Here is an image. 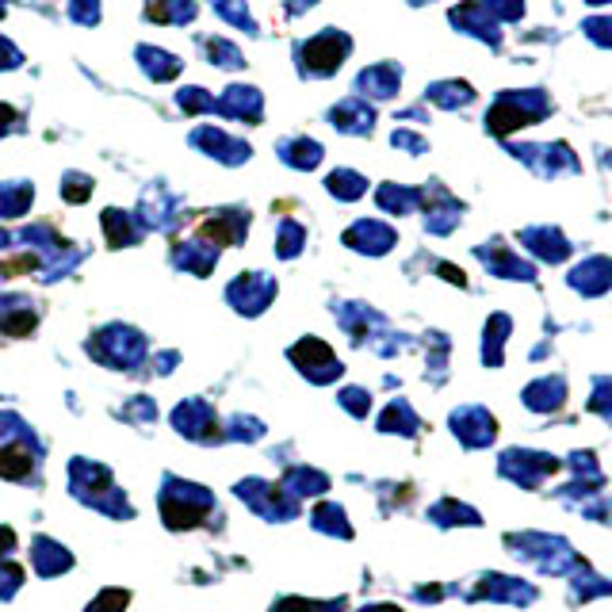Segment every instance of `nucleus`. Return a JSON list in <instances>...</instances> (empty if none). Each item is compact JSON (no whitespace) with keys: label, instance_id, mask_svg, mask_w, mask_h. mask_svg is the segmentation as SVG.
<instances>
[{"label":"nucleus","instance_id":"nucleus-7","mask_svg":"<svg viewBox=\"0 0 612 612\" xmlns=\"http://www.w3.org/2000/svg\"><path fill=\"white\" fill-rule=\"evenodd\" d=\"M123 609H127V594H123V589H107V594H100L85 612H123Z\"/></svg>","mask_w":612,"mask_h":612},{"label":"nucleus","instance_id":"nucleus-8","mask_svg":"<svg viewBox=\"0 0 612 612\" xmlns=\"http://www.w3.org/2000/svg\"><path fill=\"white\" fill-rule=\"evenodd\" d=\"M20 582H24V571H20L16 563H0V601L16 594Z\"/></svg>","mask_w":612,"mask_h":612},{"label":"nucleus","instance_id":"nucleus-3","mask_svg":"<svg viewBox=\"0 0 612 612\" xmlns=\"http://www.w3.org/2000/svg\"><path fill=\"white\" fill-rule=\"evenodd\" d=\"M272 295H276L272 276H260V272H245L242 280H234L230 288H226L230 306H234L238 315H245V318H257L260 310L272 303Z\"/></svg>","mask_w":612,"mask_h":612},{"label":"nucleus","instance_id":"nucleus-6","mask_svg":"<svg viewBox=\"0 0 612 612\" xmlns=\"http://www.w3.org/2000/svg\"><path fill=\"white\" fill-rule=\"evenodd\" d=\"M257 436H265V425L257 418H245V413L230 418V441H257Z\"/></svg>","mask_w":612,"mask_h":612},{"label":"nucleus","instance_id":"nucleus-9","mask_svg":"<svg viewBox=\"0 0 612 612\" xmlns=\"http://www.w3.org/2000/svg\"><path fill=\"white\" fill-rule=\"evenodd\" d=\"M12 544H16V536H12L9 528H0V556H4V551H12Z\"/></svg>","mask_w":612,"mask_h":612},{"label":"nucleus","instance_id":"nucleus-2","mask_svg":"<svg viewBox=\"0 0 612 612\" xmlns=\"http://www.w3.org/2000/svg\"><path fill=\"white\" fill-rule=\"evenodd\" d=\"M89 353L107 368H138L145 360V337L130 326H104L97 337L89 341Z\"/></svg>","mask_w":612,"mask_h":612},{"label":"nucleus","instance_id":"nucleus-4","mask_svg":"<svg viewBox=\"0 0 612 612\" xmlns=\"http://www.w3.org/2000/svg\"><path fill=\"white\" fill-rule=\"evenodd\" d=\"M173 425H177L188 441H207L211 429H215V413H211L207 403H184L173 413Z\"/></svg>","mask_w":612,"mask_h":612},{"label":"nucleus","instance_id":"nucleus-1","mask_svg":"<svg viewBox=\"0 0 612 612\" xmlns=\"http://www.w3.org/2000/svg\"><path fill=\"white\" fill-rule=\"evenodd\" d=\"M211 490L192 483H180V479H165V490H162V513L169 528H192L200 524L203 517L211 513Z\"/></svg>","mask_w":612,"mask_h":612},{"label":"nucleus","instance_id":"nucleus-5","mask_svg":"<svg viewBox=\"0 0 612 612\" xmlns=\"http://www.w3.org/2000/svg\"><path fill=\"white\" fill-rule=\"evenodd\" d=\"M31 556H35V566H39L42 578H50V574H65V571L73 566V556H69V551H65L62 544L47 540V536H39V540H35Z\"/></svg>","mask_w":612,"mask_h":612}]
</instances>
